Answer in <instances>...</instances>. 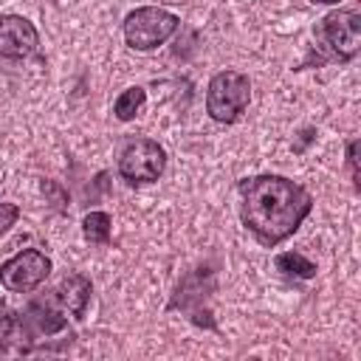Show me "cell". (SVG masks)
I'll return each instance as SVG.
<instances>
[{"label":"cell","mask_w":361,"mask_h":361,"mask_svg":"<svg viewBox=\"0 0 361 361\" xmlns=\"http://www.w3.org/2000/svg\"><path fill=\"white\" fill-rule=\"evenodd\" d=\"M316 39L341 62H350L361 48V14L355 8H336L316 25Z\"/></svg>","instance_id":"obj_4"},{"label":"cell","mask_w":361,"mask_h":361,"mask_svg":"<svg viewBox=\"0 0 361 361\" xmlns=\"http://www.w3.org/2000/svg\"><path fill=\"white\" fill-rule=\"evenodd\" d=\"M178 25H180L178 14H172L161 6H141L124 17L121 28H124V39L130 48L155 51L158 45H164L178 31Z\"/></svg>","instance_id":"obj_3"},{"label":"cell","mask_w":361,"mask_h":361,"mask_svg":"<svg viewBox=\"0 0 361 361\" xmlns=\"http://www.w3.org/2000/svg\"><path fill=\"white\" fill-rule=\"evenodd\" d=\"M274 265H276V271L282 276H290V279H313L316 276V262H310L299 251H282V254H276Z\"/></svg>","instance_id":"obj_10"},{"label":"cell","mask_w":361,"mask_h":361,"mask_svg":"<svg viewBox=\"0 0 361 361\" xmlns=\"http://www.w3.org/2000/svg\"><path fill=\"white\" fill-rule=\"evenodd\" d=\"M358 138L347 141V166H350V175H353V186L358 189Z\"/></svg>","instance_id":"obj_14"},{"label":"cell","mask_w":361,"mask_h":361,"mask_svg":"<svg viewBox=\"0 0 361 361\" xmlns=\"http://www.w3.org/2000/svg\"><path fill=\"white\" fill-rule=\"evenodd\" d=\"M110 228H113V217L107 212H87L82 220V231L85 240L93 245H107L110 243Z\"/></svg>","instance_id":"obj_12"},{"label":"cell","mask_w":361,"mask_h":361,"mask_svg":"<svg viewBox=\"0 0 361 361\" xmlns=\"http://www.w3.org/2000/svg\"><path fill=\"white\" fill-rule=\"evenodd\" d=\"M42 192H45V195H51V197H54V206H59V209H62V203L68 200V197H65V192H62V186H56L54 180H42Z\"/></svg>","instance_id":"obj_15"},{"label":"cell","mask_w":361,"mask_h":361,"mask_svg":"<svg viewBox=\"0 0 361 361\" xmlns=\"http://www.w3.org/2000/svg\"><path fill=\"white\" fill-rule=\"evenodd\" d=\"M251 102V79L240 71H220L206 87V113L217 124H234Z\"/></svg>","instance_id":"obj_2"},{"label":"cell","mask_w":361,"mask_h":361,"mask_svg":"<svg viewBox=\"0 0 361 361\" xmlns=\"http://www.w3.org/2000/svg\"><path fill=\"white\" fill-rule=\"evenodd\" d=\"M307 141H313V130H310V127H307V130H302V141H299V144H293V149H296V152H302V149L307 147Z\"/></svg>","instance_id":"obj_16"},{"label":"cell","mask_w":361,"mask_h":361,"mask_svg":"<svg viewBox=\"0 0 361 361\" xmlns=\"http://www.w3.org/2000/svg\"><path fill=\"white\" fill-rule=\"evenodd\" d=\"M51 274V259L39 248H23L0 262V285L11 293H31Z\"/></svg>","instance_id":"obj_6"},{"label":"cell","mask_w":361,"mask_h":361,"mask_svg":"<svg viewBox=\"0 0 361 361\" xmlns=\"http://www.w3.org/2000/svg\"><path fill=\"white\" fill-rule=\"evenodd\" d=\"M240 217L259 245L274 248L305 223L313 212L310 192L285 175H254L240 180Z\"/></svg>","instance_id":"obj_1"},{"label":"cell","mask_w":361,"mask_h":361,"mask_svg":"<svg viewBox=\"0 0 361 361\" xmlns=\"http://www.w3.org/2000/svg\"><path fill=\"white\" fill-rule=\"evenodd\" d=\"M37 333L25 322L23 310H0V358H20L37 353Z\"/></svg>","instance_id":"obj_8"},{"label":"cell","mask_w":361,"mask_h":361,"mask_svg":"<svg viewBox=\"0 0 361 361\" xmlns=\"http://www.w3.org/2000/svg\"><path fill=\"white\" fill-rule=\"evenodd\" d=\"M39 34L31 20L20 14H0V56L3 59H25L37 54Z\"/></svg>","instance_id":"obj_7"},{"label":"cell","mask_w":361,"mask_h":361,"mask_svg":"<svg viewBox=\"0 0 361 361\" xmlns=\"http://www.w3.org/2000/svg\"><path fill=\"white\" fill-rule=\"evenodd\" d=\"M17 220H20V206H17V203H8V200L0 203V237H3Z\"/></svg>","instance_id":"obj_13"},{"label":"cell","mask_w":361,"mask_h":361,"mask_svg":"<svg viewBox=\"0 0 361 361\" xmlns=\"http://www.w3.org/2000/svg\"><path fill=\"white\" fill-rule=\"evenodd\" d=\"M166 169V152L152 138H130L118 152V175L127 183H152Z\"/></svg>","instance_id":"obj_5"},{"label":"cell","mask_w":361,"mask_h":361,"mask_svg":"<svg viewBox=\"0 0 361 361\" xmlns=\"http://www.w3.org/2000/svg\"><path fill=\"white\" fill-rule=\"evenodd\" d=\"M313 3H322V6H336V3H341V0H313Z\"/></svg>","instance_id":"obj_17"},{"label":"cell","mask_w":361,"mask_h":361,"mask_svg":"<svg viewBox=\"0 0 361 361\" xmlns=\"http://www.w3.org/2000/svg\"><path fill=\"white\" fill-rule=\"evenodd\" d=\"M90 293H93V285H90L87 276H82V274H68V276L51 290V299H54L65 313H71L73 319H82L85 310H87Z\"/></svg>","instance_id":"obj_9"},{"label":"cell","mask_w":361,"mask_h":361,"mask_svg":"<svg viewBox=\"0 0 361 361\" xmlns=\"http://www.w3.org/2000/svg\"><path fill=\"white\" fill-rule=\"evenodd\" d=\"M144 104H147V90L135 85V87H127L118 93V99L113 102V113L118 121H133L144 110Z\"/></svg>","instance_id":"obj_11"}]
</instances>
